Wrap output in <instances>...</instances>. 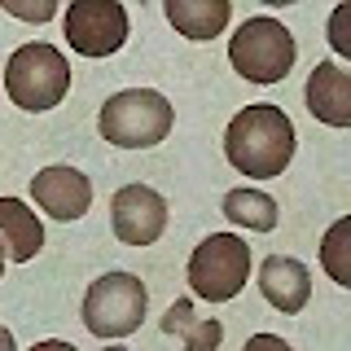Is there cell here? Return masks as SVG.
Returning <instances> with one entry per match:
<instances>
[{"mask_svg":"<svg viewBox=\"0 0 351 351\" xmlns=\"http://www.w3.org/2000/svg\"><path fill=\"white\" fill-rule=\"evenodd\" d=\"M294 145H299V136H294L290 114L268 101L237 110L224 128V158L250 180H277L290 167Z\"/></svg>","mask_w":351,"mask_h":351,"instance_id":"cell-1","label":"cell"},{"mask_svg":"<svg viewBox=\"0 0 351 351\" xmlns=\"http://www.w3.org/2000/svg\"><path fill=\"white\" fill-rule=\"evenodd\" d=\"M5 93L27 114H44V110L62 106V97L71 93V62H66V53L44 40H31L22 49H14L5 62Z\"/></svg>","mask_w":351,"mask_h":351,"instance_id":"cell-2","label":"cell"},{"mask_svg":"<svg viewBox=\"0 0 351 351\" xmlns=\"http://www.w3.org/2000/svg\"><path fill=\"white\" fill-rule=\"evenodd\" d=\"M176 123V110L162 93L154 88H123V93L106 97L101 114H97V128H101V141L119 149H154L167 141V132Z\"/></svg>","mask_w":351,"mask_h":351,"instance_id":"cell-3","label":"cell"},{"mask_svg":"<svg viewBox=\"0 0 351 351\" xmlns=\"http://www.w3.org/2000/svg\"><path fill=\"white\" fill-rule=\"evenodd\" d=\"M294 58H299V44H294L290 27L268 14L246 18L237 27V36L228 40V62L250 84H281L290 75Z\"/></svg>","mask_w":351,"mask_h":351,"instance_id":"cell-4","label":"cell"},{"mask_svg":"<svg viewBox=\"0 0 351 351\" xmlns=\"http://www.w3.org/2000/svg\"><path fill=\"white\" fill-rule=\"evenodd\" d=\"M80 312H84L88 334H97L101 343L106 338H128L141 329V321L149 312V290L132 272H106V277L88 285Z\"/></svg>","mask_w":351,"mask_h":351,"instance_id":"cell-5","label":"cell"},{"mask_svg":"<svg viewBox=\"0 0 351 351\" xmlns=\"http://www.w3.org/2000/svg\"><path fill=\"white\" fill-rule=\"evenodd\" d=\"M250 281V246L237 233H211L189 255V290L206 303H228Z\"/></svg>","mask_w":351,"mask_h":351,"instance_id":"cell-6","label":"cell"},{"mask_svg":"<svg viewBox=\"0 0 351 351\" xmlns=\"http://www.w3.org/2000/svg\"><path fill=\"white\" fill-rule=\"evenodd\" d=\"M62 31L80 58H110L128 44V9L119 0H75L62 14Z\"/></svg>","mask_w":351,"mask_h":351,"instance_id":"cell-7","label":"cell"},{"mask_svg":"<svg viewBox=\"0 0 351 351\" xmlns=\"http://www.w3.org/2000/svg\"><path fill=\"white\" fill-rule=\"evenodd\" d=\"M110 228L123 246H154L167 228V197L149 184H123L110 197Z\"/></svg>","mask_w":351,"mask_h":351,"instance_id":"cell-8","label":"cell"},{"mask_svg":"<svg viewBox=\"0 0 351 351\" xmlns=\"http://www.w3.org/2000/svg\"><path fill=\"white\" fill-rule=\"evenodd\" d=\"M31 197H36L40 211H49L53 219L71 224V219H84L88 206H93V180L80 167L53 162V167L31 176Z\"/></svg>","mask_w":351,"mask_h":351,"instance_id":"cell-9","label":"cell"},{"mask_svg":"<svg viewBox=\"0 0 351 351\" xmlns=\"http://www.w3.org/2000/svg\"><path fill=\"white\" fill-rule=\"evenodd\" d=\"M303 97L316 123L351 128V71H343L338 62H316L312 75H307Z\"/></svg>","mask_w":351,"mask_h":351,"instance_id":"cell-10","label":"cell"},{"mask_svg":"<svg viewBox=\"0 0 351 351\" xmlns=\"http://www.w3.org/2000/svg\"><path fill=\"white\" fill-rule=\"evenodd\" d=\"M259 294L277 307L281 316H294L312 299V272L294 255H268L259 263Z\"/></svg>","mask_w":351,"mask_h":351,"instance_id":"cell-11","label":"cell"},{"mask_svg":"<svg viewBox=\"0 0 351 351\" xmlns=\"http://www.w3.org/2000/svg\"><path fill=\"white\" fill-rule=\"evenodd\" d=\"M0 246L9 263H31L44 250V224L22 197H0Z\"/></svg>","mask_w":351,"mask_h":351,"instance_id":"cell-12","label":"cell"},{"mask_svg":"<svg viewBox=\"0 0 351 351\" xmlns=\"http://www.w3.org/2000/svg\"><path fill=\"white\" fill-rule=\"evenodd\" d=\"M162 14L184 40H215L224 36L233 5L228 0H162Z\"/></svg>","mask_w":351,"mask_h":351,"instance_id":"cell-13","label":"cell"},{"mask_svg":"<svg viewBox=\"0 0 351 351\" xmlns=\"http://www.w3.org/2000/svg\"><path fill=\"white\" fill-rule=\"evenodd\" d=\"M162 329H167L171 338H180L184 351H215L224 343V325H219L215 316H197L193 299H176L167 307V316H162Z\"/></svg>","mask_w":351,"mask_h":351,"instance_id":"cell-14","label":"cell"},{"mask_svg":"<svg viewBox=\"0 0 351 351\" xmlns=\"http://www.w3.org/2000/svg\"><path fill=\"white\" fill-rule=\"evenodd\" d=\"M219 211L233 219L237 228H246V233H272V228H277V215H281L277 202L263 189H228Z\"/></svg>","mask_w":351,"mask_h":351,"instance_id":"cell-15","label":"cell"},{"mask_svg":"<svg viewBox=\"0 0 351 351\" xmlns=\"http://www.w3.org/2000/svg\"><path fill=\"white\" fill-rule=\"evenodd\" d=\"M321 268L329 281H338L343 290H351V215L334 219L321 237Z\"/></svg>","mask_w":351,"mask_h":351,"instance_id":"cell-16","label":"cell"},{"mask_svg":"<svg viewBox=\"0 0 351 351\" xmlns=\"http://www.w3.org/2000/svg\"><path fill=\"white\" fill-rule=\"evenodd\" d=\"M325 40H329V49H334L338 58L351 62V0H343V5L329 14V22H325Z\"/></svg>","mask_w":351,"mask_h":351,"instance_id":"cell-17","label":"cell"},{"mask_svg":"<svg viewBox=\"0 0 351 351\" xmlns=\"http://www.w3.org/2000/svg\"><path fill=\"white\" fill-rule=\"evenodd\" d=\"M0 9H5L9 18H22V22H49V18H58V5H53V0H36V5H18V0H0Z\"/></svg>","mask_w":351,"mask_h":351,"instance_id":"cell-18","label":"cell"},{"mask_svg":"<svg viewBox=\"0 0 351 351\" xmlns=\"http://www.w3.org/2000/svg\"><path fill=\"white\" fill-rule=\"evenodd\" d=\"M241 351H294V347L285 343V338H277V334H250Z\"/></svg>","mask_w":351,"mask_h":351,"instance_id":"cell-19","label":"cell"},{"mask_svg":"<svg viewBox=\"0 0 351 351\" xmlns=\"http://www.w3.org/2000/svg\"><path fill=\"white\" fill-rule=\"evenodd\" d=\"M31 351H80L75 343H62V338H44V343H36Z\"/></svg>","mask_w":351,"mask_h":351,"instance_id":"cell-20","label":"cell"},{"mask_svg":"<svg viewBox=\"0 0 351 351\" xmlns=\"http://www.w3.org/2000/svg\"><path fill=\"white\" fill-rule=\"evenodd\" d=\"M0 351H18V347H14V334H9L5 325H0Z\"/></svg>","mask_w":351,"mask_h":351,"instance_id":"cell-21","label":"cell"},{"mask_svg":"<svg viewBox=\"0 0 351 351\" xmlns=\"http://www.w3.org/2000/svg\"><path fill=\"white\" fill-rule=\"evenodd\" d=\"M5 263H9V259H5V246H0V281H5Z\"/></svg>","mask_w":351,"mask_h":351,"instance_id":"cell-22","label":"cell"},{"mask_svg":"<svg viewBox=\"0 0 351 351\" xmlns=\"http://www.w3.org/2000/svg\"><path fill=\"white\" fill-rule=\"evenodd\" d=\"M101 351H128V347H119V343H110V347H101Z\"/></svg>","mask_w":351,"mask_h":351,"instance_id":"cell-23","label":"cell"}]
</instances>
